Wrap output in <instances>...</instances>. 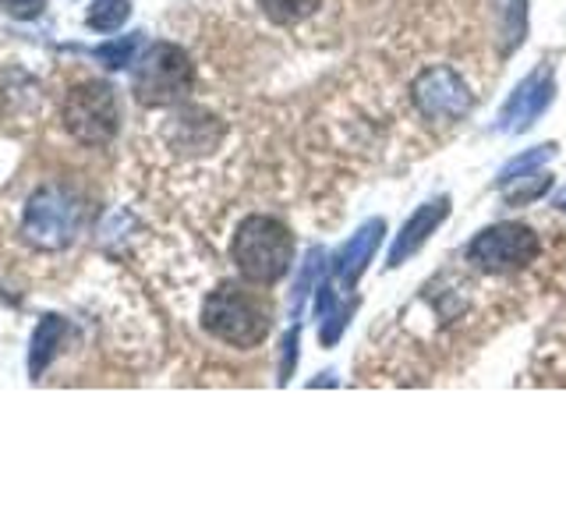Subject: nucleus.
Returning a JSON list of instances; mask_svg holds the SVG:
<instances>
[{"instance_id":"obj_14","label":"nucleus","mask_w":566,"mask_h":531,"mask_svg":"<svg viewBox=\"0 0 566 531\" xmlns=\"http://www.w3.org/2000/svg\"><path fill=\"white\" fill-rule=\"evenodd\" d=\"M553 153H556V146H538V149H531L524 156H513L510 164L500 170V177H495V185L506 188L513 181H524V177H535L545 159H553Z\"/></svg>"},{"instance_id":"obj_18","label":"nucleus","mask_w":566,"mask_h":531,"mask_svg":"<svg viewBox=\"0 0 566 531\" xmlns=\"http://www.w3.org/2000/svg\"><path fill=\"white\" fill-rule=\"evenodd\" d=\"M0 8H4L11 18H18V22H32V18H40L46 0H0Z\"/></svg>"},{"instance_id":"obj_5","label":"nucleus","mask_w":566,"mask_h":531,"mask_svg":"<svg viewBox=\"0 0 566 531\" xmlns=\"http://www.w3.org/2000/svg\"><path fill=\"white\" fill-rule=\"evenodd\" d=\"M191 85H195V64L188 53L174 43L149 46L132 75L135 100L146 106H167V103L185 100L191 93Z\"/></svg>"},{"instance_id":"obj_9","label":"nucleus","mask_w":566,"mask_h":531,"mask_svg":"<svg viewBox=\"0 0 566 531\" xmlns=\"http://www.w3.org/2000/svg\"><path fill=\"white\" fill-rule=\"evenodd\" d=\"M450 217V199H436V202H424L411 220H407L400 227V235L394 241V248H389V259L386 266L389 270H397V266H403L407 259H411L418 248L432 238V230Z\"/></svg>"},{"instance_id":"obj_20","label":"nucleus","mask_w":566,"mask_h":531,"mask_svg":"<svg viewBox=\"0 0 566 531\" xmlns=\"http://www.w3.org/2000/svg\"><path fill=\"white\" fill-rule=\"evenodd\" d=\"M556 206H559V209H563V212H566V188H563V191H559V195H556Z\"/></svg>"},{"instance_id":"obj_3","label":"nucleus","mask_w":566,"mask_h":531,"mask_svg":"<svg viewBox=\"0 0 566 531\" xmlns=\"http://www.w3.org/2000/svg\"><path fill=\"white\" fill-rule=\"evenodd\" d=\"M61 117L67 135L82 142V146H106L120 132V103L114 96V88L96 79L67 88V96L61 103Z\"/></svg>"},{"instance_id":"obj_2","label":"nucleus","mask_w":566,"mask_h":531,"mask_svg":"<svg viewBox=\"0 0 566 531\" xmlns=\"http://www.w3.org/2000/svg\"><path fill=\"white\" fill-rule=\"evenodd\" d=\"M202 326L230 347H259L270 333V309L252 291L223 283L202 305Z\"/></svg>"},{"instance_id":"obj_13","label":"nucleus","mask_w":566,"mask_h":531,"mask_svg":"<svg viewBox=\"0 0 566 531\" xmlns=\"http://www.w3.org/2000/svg\"><path fill=\"white\" fill-rule=\"evenodd\" d=\"M142 46V32H132V35H117V40H106L93 50V58L103 64V67H111V71H120V67H128L135 64V53Z\"/></svg>"},{"instance_id":"obj_19","label":"nucleus","mask_w":566,"mask_h":531,"mask_svg":"<svg viewBox=\"0 0 566 531\" xmlns=\"http://www.w3.org/2000/svg\"><path fill=\"white\" fill-rule=\"evenodd\" d=\"M294 362H297V330H291L287 341H283V365H280L283 379H287L291 372H294Z\"/></svg>"},{"instance_id":"obj_16","label":"nucleus","mask_w":566,"mask_h":531,"mask_svg":"<svg viewBox=\"0 0 566 531\" xmlns=\"http://www.w3.org/2000/svg\"><path fill=\"white\" fill-rule=\"evenodd\" d=\"M323 0H259V8L265 11V18L276 25H294V22H305L308 14H315V8Z\"/></svg>"},{"instance_id":"obj_6","label":"nucleus","mask_w":566,"mask_h":531,"mask_svg":"<svg viewBox=\"0 0 566 531\" xmlns=\"http://www.w3.org/2000/svg\"><path fill=\"white\" fill-rule=\"evenodd\" d=\"M542 241L531 227L524 223H500L482 230L471 244H468V262H474L478 270L485 273H510V270H524L538 259Z\"/></svg>"},{"instance_id":"obj_11","label":"nucleus","mask_w":566,"mask_h":531,"mask_svg":"<svg viewBox=\"0 0 566 531\" xmlns=\"http://www.w3.org/2000/svg\"><path fill=\"white\" fill-rule=\"evenodd\" d=\"M64 333H67V323L61 315H43V323L35 326L32 347H29V376L32 379H43V372L50 368V362L57 358Z\"/></svg>"},{"instance_id":"obj_8","label":"nucleus","mask_w":566,"mask_h":531,"mask_svg":"<svg viewBox=\"0 0 566 531\" xmlns=\"http://www.w3.org/2000/svg\"><path fill=\"white\" fill-rule=\"evenodd\" d=\"M553 93H556L553 71H548V67L531 71V75L517 88H513L510 100L503 103V111H500V132H506V135L527 132L531 124H535L545 114V106L553 103Z\"/></svg>"},{"instance_id":"obj_15","label":"nucleus","mask_w":566,"mask_h":531,"mask_svg":"<svg viewBox=\"0 0 566 531\" xmlns=\"http://www.w3.org/2000/svg\"><path fill=\"white\" fill-rule=\"evenodd\" d=\"M128 14H132V0H93L85 22H88V29H96V32H114V29H120L124 22H128Z\"/></svg>"},{"instance_id":"obj_17","label":"nucleus","mask_w":566,"mask_h":531,"mask_svg":"<svg viewBox=\"0 0 566 531\" xmlns=\"http://www.w3.org/2000/svg\"><path fill=\"white\" fill-rule=\"evenodd\" d=\"M323 262L326 256L318 252V248H312L308 252V262H305V273L297 277V288H294V305H291V315L301 312V301H305V294L312 291V283H315V273H323Z\"/></svg>"},{"instance_id":"obj_10","label":"nucleus","mask_w":566,"mask_h":531,"mask_svg":"<svg viewBox=\"0 0 566 531\" xmlns=\"http://www.w3.org/2000/svg\"><path fill=\"white\" fill-rule=\"evenodd\" d=\"M382 230H386L382 220H368V223L358 227V235H354V238L344 244L340 259H336V280H340L347 291H350L354 283H358V277L368 270V262H371V256H376V248H379V241H382Z\"/></svg>"},{"instance_id":"obj_7","label":"nucleus","mask_w":566,"mask_h":531,"mask_svg":"<svg viewBox=\"0 0 566 531\" xmlns=\"http://www.w3.org/2000/svg\"><path fill=\"white\" fill-rule=\"evenodd\" d=\"M411 96L418 103V111L429 121H457L471 111V93L464 79L450 67H429L421 71L411 85Z\"/></svg>"},{"instance_id":"obj_1","label":"nucleus","mask_w":566,"mask_h":531,"mask_svg":"<svg viewBox=\"0 0 566 531\" xmlns=\"http://www.w3.org/2000/svg\"><path fill=\"white\" fill-rule=\"evenodd\" d=\"M230 252H234L238 273L248 283L265 288V283H276L291 270L294 238L276 217H248V220H241Z\"/></svg>"},{"instance_id":"obj_12","label":"nucleus","mask_w":566,"mask_h":531,"mask_svg":"<svg viewBox=\"0 0 566 531\" xmlns=\"http://www.w3.org/2000/svg\"><path fill=\"white\" fill-rule=\"evenodd\" d=\"M315 315H318V341L326 347H333L340 341V333L347 326V312L336 305V294L333 288H318V298H315Z\"/></svg>"},{"instance_id":"obj_4","label":"nucleus","mask_w":566,"mask_h":531,"mask_svg":"<svg viewBox=\"0 0 566 531\" xmlns=\"http://www.w3.org/2000/svg\"><path fill=\"white\" fill-rule=\"evenodd\" d=\"M82 220H85V206L75 191H67L61 185H43L25 206L22 235L35 248L57 252V248H67L78 238Z\"/></svg>"}]
</instances>
